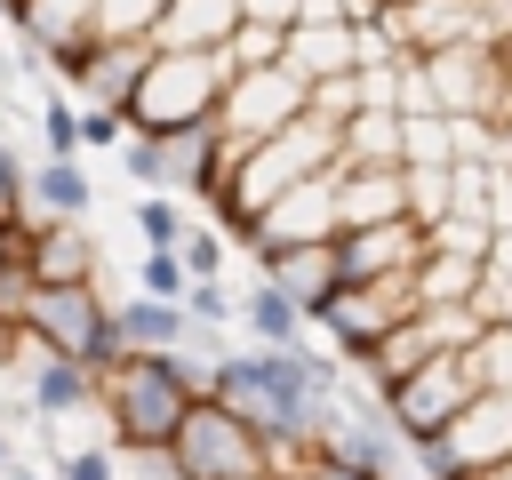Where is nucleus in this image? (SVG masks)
Wrapping results in <instances>:
<instances>
[{
	"label": "nucleus",
	"mask_w": 512,
	"mask_h": 480,
	"mask_svg": "<svg viewBox=\"0 0 512 480\" xmlns=\"http://www.w3.org/2000/svg\"><path fill=\"white\" fill-rule=\"evenodd\" d=\"M400 168H456V128L440 112L400 120Z\"/></svg>",
	"instance_id": "obj_25"
},
{
	"label": "nucleus",
	"mask_w": 512,
	"mask_h": 480,
	"mask_svg": "<svg viewBox=\"0 0 512 480\" xmlns=\"http://www.w3.org/2000/svg\"><path fill=\"white\" fill-rule=\"evenodd\" d=\"M224 56H232V72H272V64H288V32H272V24H248V16H240V32L224 40Z\"/></svg>",
	"instance_id": "obj_29"
},
{
	"label": "nucleus",
	"mask_w": 512,
	"mask_h": 480,
	"mask_svg": "<svg viewBox=\"0 0 512 480\" xmlns=\"http://www.w3.org/2000/svg\"><path fill=\"white\" fill-rule=\"evenodd\" d=\"M256 480H264V472H256Z\"/></svg>",
	"instance_id": "obj_50"
},
{
	"label": "nucleus",
	"mask_w": 512,
	"mask_h": 480,
	"mask_svg": "<svg viewBox=\"0 0 512 480\" xmlns=\"http://www.w3.org/2000/svg\"><path fill=\"white\" fill-rule=\"evenodd\" d=\"M320 480H368V472H352V464H320Z\"/></svg>",
	"instance_id": "obj_44"
},
{
	"label": "nucleus",
	"mask_w": 512,
	"mask_h": 480,
	"mask_svg": "<svg viewBox=\"0 0 512 480\" xmlns=\"http://www.w3.org/2000/svg\"><path fill=\"white\" fill-rule=\"evenodd\" d=\"M0 472H16V448H8V424H0Z\"/></svg>",
	"instance_id": "obj_45"
},
{
	"label": "nucleus",
	"mask_w": 512,
	"mask_h": 480,
	"mask_svg": "<svg viewBox=\"0 0 512 480\" xmlns=\"http://www.w3.org/2000/svg\"><path fill=\"white\" fill-rule=\"evenodd\" d=\"M0 480H48V472H32V464H16V472H0Z\"/></svg>",
	"instance_id": "obj_47"
},
{
	"label": "nucleus",
	"mask_w": 512,
	"mask_h": 480,
	"mask_svg": "<svg viewBox=\"0 0 512 480\" xmlns=\"http://www.w3.org/2000/svg\"><path fill=\"white\" fill-rule=\"evenodd\" d=\"M400 216H408V168H336V224L344 232H376Z\"/></svg>",
	"instance_id": "obj_14"
},
{
	"label": "nucleus",
	"mask_w": 512,
	"mask_h": 480,
	"mask_svg": "<svg viewBox=\"0 0 512 480\" xmlns=\"http://www.w3.org/2000/svg\"><path fill=\"white\" fill-rule=\"evenodd\" d=\"M24 408H32V424H72V416H88L96 408V368H80V360H64V352H40V344H24Z\"/></svg>",
	"instance_id": "obj_11"
},
{
	"label": "nucleus",
	"mask_w": 512,
	"mask_h": 480,
	"mask_svg": "<svg viewBox=\"0 0 512 480\" xmlns=\"http://www.w3.org/2000/svg\"><path fill=\"white\" fill-rule=\"evenodd\" d=\"M424 80H432V112L440 120H488V128H504V112H512V72L480 40L424 56Z\"/></svg>",
	"instance_id": "obj_4"
},
{
	"label": "nucleus",
	"mask_w": 512,
	"mask_h": 480,
	"mask_svg": "<svg viewBox=\"0 0 512 480\" xmlns=\"http://www.w3.org/2000/svg\"><path fill=\"white\" fill-rule=\"evenodd\" d=\"M120 480H184L168 448H120Z\"/></svg>",
	"instance_id": "obj_41"
},
{
	"label": "nucleus",
	"mask_w": 512,
	"mask_h": 480,
	"mask_svg": "<svg viewBox=\"0 0 512 480\" xmlns=\"http://www.w3.org/2000/svg\"><path fill=\"white\" fill-rule=\"evenodd\" d=\"M24 344L64 352V360H80V368H96V376H104L112 360H128L104 288H40V296H32V320H24Z\"/></svg>",
	"instance_id": "obj_3"
},
{
	"label": "nucleus",
	"mask_w": 512,
	"mask_h": 480,
	"mask_svg": "<svg viewBox=\"0 0 512 480\" xmlns=\"http://www.w3.org/2000/svg\"><path fill=\"white\" fill-rule=\"evenodd\" d=\"M336 168H400V112H352Z\"/></svg>",
	"instance_id": "obj_23"
},
{
	"label": "nucleus",
	"mask_w": 512,
	"mask_h": 480,
	"mask_svg": "<svg viewBox=\"0 0 512 480\" xmlns=\"http://www.w3.org/2000/svg\"><path fill=\"white\" fill-rule=\"evenodd\" d=\"M24 200H32V160L0 136V224H24Z\"/></svg>",
	"instance_id": "obj_39"
},
{
	"label": "nucleus",
	"mask_w": 512,
	"mask_h": 480,
	"mask_svg": "<svg viewBox=\"0 0 512 480\" xmlns=\"http://www.w3.org/2000/svg\"><path fill=\"white\" fill-rule=\"evenodd\" d=\"M224 336H192L184 352H128L96 376V416L112 432V448H168L184 432V416L208 400Z\"/></svg>",
	"instance_id": "obj_1"
},
{
	"label": "nucleus",
	"mask_w": 512,
	"mask_h": 480,
	"mask_svg": "<svg viewBox=\"0 0 512 480\" xmlns=\"http://www.w3.org/2000/svg\"><path fill=\"white\" fill-rule=\"evenodd\" d=\"M8 16H16V0H0V24H8Z\"/></svg>",
	"instance_id": "obj_48"
},
{
	"label": "nucleus",
	"mask_w": 512,
	"mask_h": 480,
	"mask_svg": "<svg viewBox=\"0 0 512 480\" xmlns=\"http://www.w3.org/2000/svg\"><path fill=\"white\" fill-rule=\"evenodd\" d=\"M472 480H512V456H504V464H488V472H472Z\"/></svg>",
	"instance_id": "obj_46"
},
{
	"label": "nucleus",
	"mask_w": 512,
	"mask_h": 480,
	"mask_svg": "<svg viewBox=\"0 0 512 480\" xmlns=\"http://www.w3.org/2000/svg\"><path fill=\"white\" fill-rule=\"evenodd\" d=\"M88 208H96V176L80 160H32L24 232H40V224H88Z\"/></svg>",
	"instance_id": "obj_16"
},
{
	"label": "nucleus",
	"mask_w": 512,
	"mask_h": 480,
	"mask_svg": "<svg viewBox=\"0 0 512 480\" xmlns=\"http://www.w3.org/2000/svg\"><path fill=\"white\" fill-rule=\"evenodd\" d=\"M112 320H120V344H128V352H184V344L200 336L184 304H152V296H120Z\"/></svg>",
	"instance_id": "obj_20"
},
{
	"label": "nucleus",
	"mask_w": 512,
	"mask_h": 480,
	"mask_svg": "<svg viewBox=\"0 0 512 480\" xmlns=\"http://www.w3.org/2000/svg\"><path fill=\"white\" fill-rule=\"evenodd\" d=\"M32 296H40L32 264H24V256H16V264H0V328H8V336H24V320H32Z\"/></svg>",
	"instance_id": "obj_37"
},
{
	"label": "nucleus",
	"mask_w": 512,
	"mask_h": 480,
	"mask_svg": "<svg viewBox=\"0 0 512 480\" xmlns=\"http://www.w3.org/2000/svg\"><path fill=\"white\" fill-rule=\"evenodd\" d=\"M384 8H392V0H384Z\"/></svg>",
	"instance_id": "obj_49"
},
{
	"label": "nucleus",
	"mask_w": 512,
	"mask_h": 480,
	"mask_svg": "<svg viewBox=\"0 0 512 480\" xmlns=\"http://www.w3.org/2000/svg\"><path fill=\"white\" fill-rule=\"evenodd\" d=\"M48 480H120V448H96V440H80V448L48 456Z\"/></svg>",
	"instance_id": "obj_38"
},
{
	"label": "nucleus",
	"mask_w": 512,
	"mask_h": 480,
	"mask_svg": "<svg viewBox=\"0 0 512 480\" xmlns=\"http://www.w3.org/2000/svg\"><path fill=\"white\" fill-rule=\"evenodd\" d=\"M400 480H408V472H400Z\"/></svg>",
	"instance_id": "obj_51"
},
{
	"label": "nucleus",
	"mask_w": 512,
	"mask_h": 480,
	"mask_svg": "<svg viewBox=\"0 0 512 480\" xmlns=\"http://www.w3.org/2000/svg\"><path fill=\"white\" fill-rule=\"evenodd\" d=\"M168 456H176L184 480H256V472H264V440H256L224 400H200V408L184 416V432L168 440Z\"/></svg>",
	"instance_id": "obj_5"
},
{
	"label": "nucleus",
	"mask_w": 512,
	"mask_h": 480,
	"mask_svg": "<svg viewBox=\"0 0 512 480\" xmlns=\"http://www.w3.org/2000/svg\"><path fill=\"white\" fill-rule=\"evenodd\" d=\"M144 64H152V40H96L88 80L72 88V104H112V112H128V96H136Z\"/></svg>",
	"instance_id": "obj_18"
},
{
	"label": "nucleus",
	"mask_w": 512,
	"mask_h": 480,
	"mask_svg": "<svg viewBox=\"0 0 512 480\" xmlns=\"http://www.w3.org/2000/svg\"><path fill=\"white\" fill-rule=\"evenodd\" d=\"M336 232H344V224H336V168H328V176L296 184L288 200H272L240 248H248L256 264H272V256H288V248H328Z\"/></svg>",
	"instance_id": "obj_9"
},
{
	"label": "nucleus",
	"mask_w": 512,
	"mask_h": 480,
	"mask_svg": "<svg viewBox=\"0 0 512 480\" xmlns=\"http://www.w3.org/2000/svg\"><path fill=\"white\" fill-rule=\"evenodd\" d=\"M432 248H440V256H464V264H488L496 224H480V216H448V224H432Z\"/></svg>",
	"instance_id": "obj_34"
},
{
	"label": "nucleus",
	"mask_w": 512,
	"mask_h": 480,
	"mask_svg": "<svg viewBox=\"0 0 512 480\" xmlns=\"http://www.w3.org/2000/svg\"><path fill=\"white\" fill-rule=\"evenodd\" d=\"M504 456H512V392H480L440 440L416 448V472L424 480H472V472H488Z\"/></svg>",
	"instance_id": "obj_6"
},
{
	"label": "nucleus",
	"mask_w": 512,
	"mask_h": 480,
	"mask_svg": "<svg viewBox=\"0 0 512 480\" xmlns=\"http://www.w3.org/2000/svg\"><path fill=\"white\" fill-rule=\"evenodd\" d=\"M464 376L480 392H512V320H496V328H480L464 344Z\"/></svg>",
	"instance_id": "obj_26"
},
{
	"label": "nucleus",
	"mask_w": 512,
	"mask_h": 480,
	"mask_svg": "<svg viewBox=\"0 0 512 480\" xmlns=\"http://www.w3.org/2000/svg\"><path fill=\"white\" fill-rule=\"evenodd\" d=\"M128 224H136V240H144V248H184L192 208H184V200H168V192H152V200H136V208H128Z\"/></svg>",
	"instance_id": "obj_27"
},
{
	"label": "nucleus",
	"mask_w": 512,
	"mask_h": 480,
	"mask_svg": "<svg viewBox=\"0 0 512 480\" xmlns=\"http://www.w3.org/2000/svg\"><path fill=\"white\" fill-rule=\"evenodd\" d=\"M120 168H128V184H136V200H152V192H168V160H160V136H128V144H120Z\"/></svg>",
	"instance_id": "obj_35"
},
{
	"label": "nucleus",
	"mask_w": 512,
	"mask_h": 480,
	"mask_svg": "<svg viewBox=\"0 0 512 480\" xmlns=\"http://www.w3.org/2000/svg\"><path fill=\"white\" fill-rule=\"evenodd\" d=\"M136 296H152V304H184V296H192L184 256H176V248H144V264H136Z\"/></svg>",
	"instance_id": "obj_30"
},
{
	"label": "nucleus",
	"mask_w": 512,
	"mask_h": 480,
	"mask_svg": "<svg viewBox=\"0 0 512 480\" xmlns=\"http://www.w3.org/2000/svg\"><path fill=\"white\" fill-rule=\"evenodd\" d=\"M136 128H128V112H112V104H80V152L96 144V152H120Z\"/></svg>",
	"instance_id": "obj_40"
},
{
	"label": "nucleus",
	"mask_w": 512,
	"mask_h": 480,
	"mask_svg": "<svg viewBox=\"0 0 512 480\" xmlns=\"http://www.w3.org/2000/svg\"><path fill=\"white\" fill-rule=\"evenodd\" d=\"M160 16H168V0H96V32L104 40H152Z\"/></svg>",
	"instance_id": "obj_32"
},
{
	"label": "nucleus",
	"mask_w": 512,
	"mask_h": 480,
	"mask_svg": "<svg viewBox=\"0 0 512 480\" xmlns=\"http://www.w3.org/2000/svg\"><path fill=\"white\" fill-rule=\"evenodd\" d=\"M408 216L432 232L456 216V168H408Z\"/></svg>",
	"instance_id": "obj_28"
},
{
	"label": "nucleus",
	"mask_w": 512,
	"mask_h": 480,
	"mask_svg": "<svg viewBox=\"0 0 512 480\" xmlns=\"http://www.w3.org/2000/svg\"><path fill=\"white\" fill-rule=\"evenodd\" d=\"M264 280L304 312V320H320L328 304H336V288H344V264H336V240L328 248H288V256H272L264 264Z\"/></svg>",
	"instance_id": "obj_17"
},
{
	"label": "nucleus",
	"mask_w": 512,
	"mask_h": 480,
	"mask_svg": "<svg viewBox=\"0 0 512 480\" xmlns=\"http://www.w3.org/2000/svg\"><path fill=\"white\" fill-rule=\"evenodd\" d=\"M240 32V0H168V16L152 24L160 56H216Z\"/></svg>",
	"instance_id": "obj_15"
},
{
	"label": "nucleus",
	"mask_w": 512,
	"mask_h": 480,
	"mask_svg": "<svg viewBox=\"0 0 512 480\" xmlns=\"http://www.w3.org/2000/svg\"><path fill=\"white\" fill-rule=\"evenodd\" d=\"M40 160H80V104L40 96Z\"/></svg>",
	"instance_id": "obj_31"
},
{
	"label": "nucleus",
	"mask_w": 512,
	"mask_h": 480,
	"mask_svg": "<svg viewBox=\"0 0 512 480\" xmlns=\"http://www.w3.org/2000/svg\"><path fill=\"white\" fill-rule=\"evenodd\" d=\"M240 328H248V344H272V352H288V344H312V320L256 272V288L240 296Z\"/></svg>",
	"instance_id": "obj_21"
},
{
	"label": "nucleus",
	"mask_w": 512,
	"mask_h": 480,
	"mask_svg": "<svg viewBox=\"0 0 512 480\" xmlns=\"http://www.w3.org/2000/svg\"><path fill=\"white\" fill-rule=\"evenodd\" d=\"M16 360H24V336H8V328H0V368H16Z\"/></svg>",
	"instance_id": "obj_43"
},
{
	"label": "nucleus",
	"mask_w": 512,
	"mask_h": 480,
	"mask_svg": "<svg viewBox=\"0 0 512 480\" xmlns=\"http://www.w3.org/2000/svg\"><path fill=\"white\" fill-rule=\"evenodd\" d=\"M176 256H184V272H192V280H224V256H232V232H216L208 216H192V232H184V248H176Z\"/></svg>",
	"instance_id": "obj_33"
},
{
	"label": "nucleus",
	"mask_w": 512,
	"mask_h": 480,
	"mask_svg": "<svg viewBox=\"0 0 512 480\" xmlns=\"http://www.w3.org/2000/svg\"><path fill=\"white\" fill-rule=\"evenodd\" d=\"M232 56L216 48V56H160L152 48V64H144V80H136V96H128V128L136 136H184V128H208V120H224V96H232Z\"/></svg>",
	"instance_id": "obj_2"
},
{
	"label": "nucleus",
	"mask_w": 512,
	"mask_h": 480,
	"mask_svg": "<svg viewBox=\"0 0 512 480\" xmlns=\"http://www.w3.org/2000/svg\"><path fill=\"white\" fill-rule=\"evenodd\" d=\"M480 280H488V264H464V256H424L416 264V304H472L480 296Z\"/></svg>",
	"instance_id": "obj_24"
},
{
	"label": "nucleus",
	"mask_w": 512,
	"mask_h": 480,
	"mask_svg": "<svg viewBox=\"0 0 512 480\" xmlns=\"http://www.w3.org/2000/svg\"><path fill=\"white\" fill-rule=\"evenodd\" d=\"M240 16H248V24H272V32H296L304 0H240Z\"/></svg>",
	"instance_id": "obj_42"
},
{
	"label": "nucleus",
	"mask_w": 512,
	"mask_h": 480,
	"mask_svg": "<svg viewBox=\"0 0 512 480\" xmlns=\"http://www.w3.org/2000/svg\"><path fill=\"white\" fill-rule=\"evenodd\" d=\"M376 32L392 40V56H440L472 40V0H392Z\"/></svg>",
	"instance_id": "obj_12"
},
{
	"label": "nucleus",
	"mask_w": 512,
	"mask_h": 480,
	"mask_svg": "<svg viewBox=\"0 0 512 480\" xmlns=\"http://www.w3.org/2000/svg\"><path fill=\"white\" fill-rule=\"evenodd\" d=\"M312 112V80L296 72V64H272V72H240L232 80V96H224V136H240V144H272L280 128H296Z\"/></svg>",
	"instance_id": "obj_8"
},
{
	"label": "nucleus",
	"mask_w": 512,
	"mask_h": 480,
	"mask_svg": "<svg viewBox=\"0 0 512 480\" xmlns=\"http://www.w3.org/2000/svg\"><path fill=\"white\" fill-rule=\"evenodd\" d=\"M8 24H16L24 56H56V48H72V40L96 32V0H16Z\"/></svg>",
	"instance_id": "obj_19"
},
{
	"label": "nucleus",
	"mask_w": 512,
	"mask_h": 480,
	"mask_svg": "<svg viewBox=\"0 0 512 480\" xmlns=\"http://www.w3.org/2000/svg\"><path fill=\"white\" fill-rule=\"evenodd\" d=\"M432 256V232L416 216L400 224H376V232H344L336 240V264H344V288H376V280H416V264Z\"/></svg>",
	"instance_id": "obj_10"
},
{
	"label": "nucleus",
	"mask_w": 512,
	"mask_h": 480,
	"mask_svg": "<svg viewBox=\"0 0 512 480\" xmlns=\"http://www.w3.org/2000/svg\"><path fill=\"white\" fill-rule=\"evenodd\" d=\"M288 64L328 88V80H352L360 72V32H288Z\"/></svg>",
	"instance_id": "obj_22"
},
{
	"label": "nucleus",
	"mask_w": 512,
	"mask_h": 480,
	"mask_svg": "<svg viewBox=\"0 0 512 480\" xmlns=\"http://www.w3.org/2000/svg\"><path fill=\"white\" fill-rule=\"evenodd\" d=\"M24 264L40 288H104V248L88 224H40L24 240Z\"/></svg>",
	"instance_id": "obj_13"
},
{
	"label": "nucleus",
	"mask_w": 512,
	"mask_h": 480,
	"mask_svg": "<svg viewBox=\"0 0 512 480\" xmlns=\"http://www.w3.org/2000/svg\"><path fill=\"white\" fill-rule=\"evenodd\" d=\"M472 400H480V384L464 376V352H448V360L416 368L408 384H392V392H384V416H392V432H400L408 448H424V440H440Z\"/></svg>",
	"instance_id": "obj_7"
},
{
	"label": "nucleus",
	"mask_w": 512,
	"mask_h": 480,
	"mask_svg": "<svg viewBox=\"0 0 512 480\" xmlns=\"http://www.w3.org/2000/svg\"><path fill=\"white\" fill-rule=\"evenodd\" d=\"M184 312H192V328H200V336H224V320H240V296H232L224 280H192Z\"/></svg>",
	"instance_id": "obj_36"
}]
</instances>
